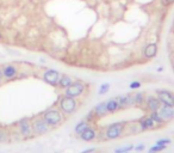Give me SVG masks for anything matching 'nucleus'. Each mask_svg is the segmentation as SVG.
I'll use <instances>...</instances> for the list:
<instances>
[{
	"label": "nucleus",
	"mask_w": 174,
	"mask_h": 153,
	"mask_svg": "<svg viewBox=\"0 0 174 153\" xmlns=\"http://www.w3.org/2000/svg\"><path fill=\"white\" fill-rule=\"evenodd\" d=\"M123 129H124V125L122 122H116V123L110 125L106 128V132H105V139L114 140L119 138L123 134Z\"/></svg>",
	"instance_id": "20e7f679"
},
{
	"label": "nucleus",
	"mask_w": 174,
	"mask_h": 153,
	"mask_svg": "<svg viewBox=\"0 0 174 153\" xmlns=\"http://www.w3.org/2000/svg\"><path fill=\"white\" fill-rule=\"evenodd\" d=\"M1 38H2V36H1V31H0V40H1Z\"/></svg>",
	"instance_id": "2f4dec72"
},
{
	"label": "nucleus",
	"mask_w": 174,
	"mask_h": 153,
	"mask_svg": "<svg viewBox=\"0 0 174 153\" xmlns=\"http://www.w3.org/2000/svg\"><path fill=\"white\" fill-rule=\"evenodd\" d=\"M149 117L154 121L156 125H160V126H161V125H163V123H165V121L161 119V116H160V114H159V111H150Z\"/></svg>",
	"instance_id": "412c9836"
},
{
	"label": "nucleus",
	"mask_w": 174,
	"mask_h": 153,
	"mask_svg": "<svg viewBox=\"0 0 174 153\" xmlns=\"http://www.w3.org/2000/svg\"><path fill=\"white\" fill-rule=\"evenodd\" d=\"M134 148H135V150H136V151H143V150L146 148V146H144L143 144H141V145H138V146L134 147Z\"/></svg>",
	"instance_id": "c85d7f7f"
},
{
	"label": "nucleus",
	"mask_w": 174,
	"mask_h": 153,
	"mask_svg": "<svg viewBox=\"0 0 174 153\" xmlns=\"http://www.w3.org/2000/svg\"><path fill=\"white\" fill-rule=\"evenodd\" d=\"M55 153H57V152H55Z\"/></svg>",
	"instance_id": "72a5a7b5"
},
{
	"label": "nucleus",
	"mask_w": 174,
	"mask_h": 153,
	"mask_svg": "<svg viewBox=\"0 0 174 153\" xmlns=\"http://www.w3.org/2000/svg\"><path fill=\"white\" fill-rule=\"evenodd\" d=\"M17 127H18V130H19V134L23 136V138H31L32 134H34V130H32V123H31V120L27 119V117H24L22 120L18 121L17 123Z\"/></svg>",
	"instance_id": "7ed1b4c3"
},
{
	"label": "nucleus",
	"mask_w": 174,
	"mask_h": 153,
	"mask_svg": "<svg viewBox=\"0 0 174 153\" xmlns=\"http://www.w3.org/2000/svg\"><path fill=\"white\" fill-rule=\"evenodd\" d=\"M131 150H134V146H133V145H127V146L116 148V150H114V153H127V152H130Z\"/></svg>",
	"instance_id": "5701e85b"
},
{
	"label": "nucleus",
	"mask_w": 174,
	"mask_h": 153,
	"mask_svg": "<svg viewBox=\"0 0 174 153\" xmlns=\"http://www.w3.org/2000/svg\"><path fill=\"white\" fill-rule=\"evenodd\" d=\"M31 123H32L34 134H36V135H43V134L48 133L51 128L50 126H48L47 122L43 120V117H36L31 121Z\"/></svg>",
	"instance_id": "423d86ee"
},
{
	"label": "nucleus",
	"mask_w": 174,
	"mask_h": 153,
	"mask_svg": "<svg viewBox=\"0 0 174 153\" xmlns=\"http://www.w3.org/2000/svg\"><path fill=\"white\" fill-rule=\"evenodd\" d=\"M161 102L159 100L157 97H153V96H150V97H148L147 98V108L148 110H150V111H157L159 109L161 108Z\"/></svg>",
	"instance_id": "ddd939ff"
},
{
	"label": "nucleus",
	"mask_w": 174,
	"mask_h": 153,
	"mask_svg": "<svg viewBox=\"0 0 174 153\" xmlns=\"http://www.w3.org/2000/svg\"><path fill=\"white\" fill-rule=\"evenodd\" d=\"M166 147H167V146H161V145H156V144H155L154 146L149 148V153H159V152H162V151H165V150H166Z\"/></svg>",
	"instance_id": "b1692460"
},
{
	"label": "nucleus",
	"mask_w": 174,
	"mask_h": 153,
	"mask_svg": "<svg viewBox=\"0 0 174 153\" xmlns=\"http://www.w3.org/2000/svg\"><path fill=\"white\" fill-rule=\"evenodd\" d=\"M129 87H130L131 90H136V89L141 87V83H140V81H133V83H130Z\"/></svg>",
	"instance_id": "bb28decb"
},
{
	"label": "nucleus",
	"mask_w": 174,
	"mask_h": 153,
	"mask_svg": "<svg viewBox=\"0 0 174 153\" xmlns=\"http://www.w3.org/2000/svg\"><path fill=\"white\" fill-rule=\"evenodd\" d=\"M127 153H129V152H127Z\"/></svg>",
	"instance_id": "f704fd0d"
},
{
	"label": "nucleus",
	"mask_w": 174,
	"mask_h": 153,
	"mask_svg": "<svg viewBox=\"0 0 174 153\" xmlns=\"http://www.w3.org/2000/svg\"><path fill=\"white\" fill-rule=\"evenodd\" d=\"M60 77L61 74L57 72V71H55V69H47L44 74H43V80L49 84V85H51V86H57V84H59V80H60Z\"/></svg>",
	"instance_id": "6e6552de"
},
{
	"label": "nucleus",
	"mask_w": 174,
	"mask_h": 153,
	"mask_svg": "<svg viewBox=\"0 0 174 153\" xmlns=\"http://www.w3.org/2000/svg\"><path fill=\"white\" fill-rule=\"evenodd\" d=\"M157 111L160 114L161 119L165 121V122H168V121L174 119V108H168V107L161 105V108Z\"/></svg>",
	"instance_id": "9d476101"
},
{
	"label": "nucleus",
	"mask_w": 174,
	"mask_h": 153,
	"mask_svg": "<svg viewBox=\"0 0 174 153\" xmlns=\"http://www.w3.org/2000/svg\"><path fill=\"white\" fill-rule=\"evenodd\" d=\"M169 144H171V139H166V138L156 141V145H161V146H167Z\"/></svg>",
	"instance_id": "a878e982"
},
{
	"label": "nucleus",
	"mask_w": 174,
	"mask_h": 153,
	"mask_svg": "<svg viewBox=\"0 0 174 153\" xmlns=\"http://www.w3.org/2000/svg\"><path fill=\"white\" fill-rule=\"evenodd\" d=\"M93 113L95 116H98V117H100V116H105L107 113L106 110V102H103V103H99V104H97L93 109Z\"/></svg>",
	"instance_id": "f3484780"
},
{
	"label": "nucleus",
	"mask_w": 174,
	"mask_h": 153,
	"mask_svg": "<svg viewBox=\"0 0 174 153\" xmlns=\"http://www.w3.org/2000/svg\"><path fill=\"white\" fill-rule=\"evenodd\" d=\"M59 108H60V110L63 114L70 115V114H73L76 110L78 103H76L75 98H73V97L63 96L60 99V102H59Z\"/></svg>",
	"instance_id": "f03ea898"
},
{
	"label": "nucleus",
	"mask_w": 174,
	"mask_h": 153,
	"mask_svg": "<svg viewBox=\"0 0 174 153\" xmlns=\"http://www.w3.org/2000/svg\"><path fill=\"white\" fill-rule=\"evenodd\" d=\"M97 138V132L92 127H87L86 129L80 134V139L84 141H93Z\"/></svg>",
	"instance_id": "f8f14e48"
},
{
	"label": "nucleus",
	"mask_w": 174,
	"mask_h": 153,
	"mask_svg": "<svg viewBox=\"0 0 174 153\" xmlns=\"http://www.w3.org/2000/svg\"><path fill=\"white\" fill-rule=\"evenodd\" d=\"M1 71L4 74V79L5 80H13L18 75V68L12 65V64H7L1 67Z\"/></svg>",
	"instance_id": "1a4fd4ad"
},
{
	"label": "nucleus",
	"mask_w": 174,
	"mask_h": 153,
	"mask_svg": "<svg viewBox=\"0 0 174 153\" xmlns=\"http://www.w3.org/2000/svg\"><path fill=\"white\" fill-rule=\"evenodd\" d=\"M119 109H121V107H119V103H118L117 98L106 100L107 113H116V111H117V110H119Z\"/></svg>",
	"instance_id": "dca6fc26"
},
{
	"label": "nucleus",
	"mask_w": 174,
	"mask_h": 153,
	"mask_svg": "<svg viewBox=\"0 0 174 153\" xmlns=\"http://www.w3.org/2000/svg\"><path fill=\"white\" fill-rule=\"evenodd\" d=\"M42 117H43V120L47 122L48 126L50 127L59 126L63 121V115H62V113L59 109H49V110L43 113Z\"/></svg>",
	"instance_id": "f257e3e1"
},
{
	"label": "nucleus",
	"mask_w": 174,
	"mask_h": 153,
	"mask_svg": "<svg viewBox=\"0 0 174 153\" xmlns=\"http://www.w3.org/2000/svg\"><path fill=\"white\" fill-rule=\"evenodd\" d=\"M174 0H162V4L163 5H169V4H173Z\"/></svg>",
	"instance_id": "c756f323"
},
{
	"label": "nucleus",
	"mask_w": 174,
	"mask_h": 153,
	"mask_svg": "<svg viewBox=\"0 0 174 153\" xmlns=\"http://www.w3.org/2000/svg\"><path fill=\"white\" fill-rule=\"evenodd\" d=\"M4 74H2V71H1V68H0V85L4 83Z\"/></svg>",
	"instance_id": "7c9ffc66"
},
{
	"label": "nucleus",
	"mask_w": 174,
	"mask_h": 153,
	"mask_svg": "<svg viewBox=\"0 0 174 153\" xmlns=\"http://www.w3.org/2000/svg\"><path fill=\"white\" fill-rule=\"evenodd\" d=\"M95 151V148L94 147H91V148H87V150H84L81 153H93Z\"/></svg>",
	"instance_id": "cd10ccee"
},
{
	"label": "nucleus",
	"mask_w": 174,
	"mask_h": 153,
	"mask_svg": "<svg viewBox=\"0 0 174 153\" xmlns=\"http://www.w3.org/2000/svg\"><path fill=\"white\" fill-rule=\"evenodd\" d=\"M138 126L141 127L142 130H153V129L156 128V123H155L150 117L144 116V117L138 122Z\"/></svg>",
	"instance_id": "9b49d317"
},
{
	"label": "nucleus",
	"mask_w": 174,
	"mask_h": 153,
	"mask_svg": "<svg viewBox=\"0 0 174 153\" xmlns=\"http://www.w3.org/2000/svg\"><path fill=\"white\" fill-rule=\"evenodd\" d=\"M11 140V134L7 132L5 128H0V144L8 142Z\"/></svg>",
	"instance_id": "aec40b11"
},
{
	"label": "nucleus",
	"mask_w": 174,
	"mask_h": 153,
	"mask_svg": "<svg viewBox=\"0 0 174 153\" xmlns=\"http://www.w3.org/2000/svg\"><path fill=\"white\" fill-rule=\"evenodd\" d=\"M117 100H118V103H119V107H121V109L134 105L133 94H127V96H122V97H118V98H117Z\"/></svg>",
	"instance_id": "4468645a"
},
{
	"label": "nucleus",
	"mask_w": 174,
	"mask_h": 153,
	"mask_svg": "<svg viewBox=\"0 0 174 153\" xmlns=\"http://www.w3.org/2000/svg\"><path fill=\"white\" fill-rule=\"evenodd\" d=\"M144 96H143V93L141 92H137L133 94V100H134V105H141L143 102H144Z\"/></svg>",
	"instance_id": "4be33fe9"
},
{
	"label": "nucleus",
	"mask_w": 174,
	"mask_h": 153,
	"mask_svg": "<svg viewBox=\"0 0 174 153\" xmlns=\"http://www.w3.org/2000/svg\"><path fill=\"white\" fill-rule=\"evenodd\" d=\"M87 127H89V123H88V121H81V122H79L76 126H75V128H74V132L78 134V135H80L85 129H86Z\"/></svg>",
	"instance_id": "6ab92c4d"
},
{
	"label": "nucleus",
	"mask_w": 174,
	"mask_h": 153,
	"mask_svg": "<svg viewBox=\"0 0 174 153\" xmlns=\"http://www.w3.org/2000/svg\"><path fill=\"white\" fill-rule=\"evenodd\" d=\"M73 83V80H72V78L69 77V75H66V74H62L60 77V80H59V87H61V89H67L70 84Z\"/></svg>",
	"instance_id": "a211bd4d"
},
{
	"label": "nucleus",
	"mask_w": 174,
	"mask_h": 153,
	"mask_svg": "<svg viewBox=\"0 0 174 153\" xmlns=\"http://www.w3.org/2000/svg\"><path fill=\"white\" fill-rule=\"evenodd\" d=\"M86 90V85L81 81H75V83H72L66 89L65 91V96H68V97H73V98H76L81 96L82 93L85 92Z\"/></svg>",
	"instance_id": "39448f33"
},
{
	"label": "nucleus",
	"mask_w": 174,
	"mask_h": 153,
	"mask_svg": "<svg viewBox=\"0 0 174 153\" xmlns=\"http://www.w3.org/2000/svg\"><path fill=\"white\" fill-rule=\"evenodd\" d=\"M156 94L163 107L174 108V94L172 92L166 91V90H159L156 91Z\"/></svg>",
	"instance_id": "0eeeda50"
},
{
	"label": "nucleus",
	"mask_w": 174,
	"mask_h": 153,
	"mask_svg": "<svg viewBox=\"0 0 174 153\" xmlns=\"http://www.w3.org/2000/svg\"><path fill=\"white\" fill-rule=\"evenodd\" d=\"M156 54H157V46L155 43H150L144 48V56L148 59L154 58Z\"/></svg>",
	"instance_id": "2eb2a0df"
},
{
	"label": "nucleus",
	"mask_w": 174,
	"mask_h": 153,
	"mask_svg": "<svg viewBox=\"0 0 174 153\" xmlns=\"http://www.w3.org/2000/svg\"><path fill=\"white\" fill-rule=\"evenodd\" d=\"M0 24H1V19H0Z\"/></svg>",
	"instance_id": "473e14b6"
},
{
	"label": "nucleus",
	"mask_w": 174,
	"mask_h": 153,
	"mask_svg": "<svg viewBox=\"0 0 174 153\" xmlns=\"http://www.w3.org/2000/svg\"><path fill=\"white\" fill-rule=\"evenodd\" d=\"M109 90H110V84H107V83H104V84H101L100 86H99L98 93H99V94H105V93L109 92Z\"/></svg>",
	"instance_id": "393cba45"
}]
</instances>
